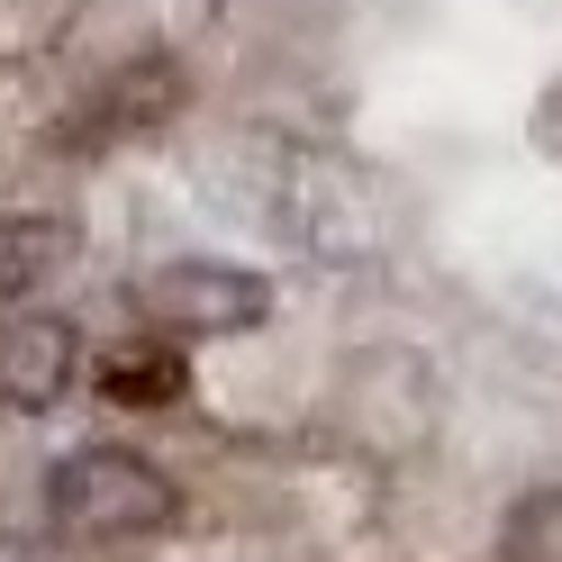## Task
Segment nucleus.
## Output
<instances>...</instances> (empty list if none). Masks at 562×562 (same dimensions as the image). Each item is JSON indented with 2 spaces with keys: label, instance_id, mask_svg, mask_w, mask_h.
Returning a JSON list of instances; mask_svg holds the SVG:
<instances>
[{
  "label": "nucleus",
  "instance_id": "7",
  "mask_svg": "<svg viewBox=\"0 0 562 562\" xmlns=\"http://www.w3.org/2000/svg\"><path fill=\"white\" fill-rule=\"evenodd\" d=\"M499 562H562V490H536V499H517L508 536H499Z\"/></svg>",
  "mask_w": 562,
  "mask_h": 562
},
{
  "label": "nucleus",
  "instance_id": "4",
  "mask_svg": "<svg viewBox=\"0 0 562 562\" xmlns=\"http://www.w3.org/2000/svg\"><path fill=\"white\" fill-rule=\"evenodd\" d=\"M82 391V336L74 318H55V308H19L10 327H0V408L19 417H46Z\"/></svg>",
  "mask_w": 562,
  "mask_h": 562
},
{
  "label": "nucleus",
  "instance_id": "6",
  "mask_svg": "<svg viewBox=\"0 0 562 562\" xmlns=\"http://www.w3.org/2000/svg\"><path fill=\"white\" fill-rule=\"evenodd\" d=\"M64 263V218H0V308L27 300Z\"/></svg>",
  "mask_w": 562,
  "mask_h": 562
},
{
  "label": "nucleus",
  "instance_id": "5",
  "mask_svg": "<svg viewBox=\"0 0 562 562\" xmlns=\"http://www.w3.org/2000/svg\"><path fill=\"white\" fill-rule=\"evenodd\" d=\"M100 391H110L119 408H172L191 391V363H182V336H136V345H110L100 355Z\"/></svg>",
  "mask_w": 562,
  "mask_h": 562
},
{
  "label": "nucleus",
  "instance_id": "1",
  "mask_svg": "<svg viewBox=\"0 0 562 562\" xmlns=\"http://www.w3.org/2000/svg\"><path fill=\"white\" fill-rule=\"evenodd\" d=\"M46 526L64 544H155L182 526V481L127 445H82L46 472Z\"/></svg>",
  "mask_w": 562,
  "mask_h": 562
},
{
  "label": "nucleus",
  "instance_id": "8",
  "mask_svg": "<svg viewBox=\"0 0 562 562\" xmlns=\"http://www.w3.org/2000/svg\"><path fill=\"white\" fill-rule=\"evenodd\" d=\"M0 562H46V544H27V536H0Z\"/></svg>",
  "mask_w": 562,
  "mask_h": 562
},
{
  "label": "nucleus",
  "instance_id": "2",
  "mask_svg": "<svg viewBox=\"0 0 562 562\" xmlns=\"http://www.w3.org/2000/svg\"><path fill=\"white\" fill-rule=\"evenodd\" d=\"M182 100H191L182 55H127V64H110L100 82H82V100L46 127V155L100 164V155H119V146H146L155 127L182 119Z\"/></svg>",
  "mask_w": 562,
  "mask_h": 562
},
{
  "label": "nucleus",
  "instance_id": "3",
  "mask_svg": "<svg viewBox=\"0 0 562 562\" xmlns=\"http://www.w3.org/2000/svg\"><path fill=\"white\" fill-rule=\"evenodd\" d=\"M146 318L164 336H245L272 318V281L245 272V263H209V255H182V263H155L136 281Z\"/></svg>",
  "mask_w": 562,
  "mask_h": 562
}]
</instances>
